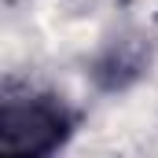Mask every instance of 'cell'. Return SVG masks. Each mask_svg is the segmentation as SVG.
<instances>
[{
    "label": "cell",
    "instance_id": "1",
    "mask_svg": "<svg viewBox=\"0 0 158 158\" xmlns=\"http://www.w3.org/2000/svg\"><path fill=\"white\" fill-rule=\"evenodd\" d=\"M74 132V114L70 107L52 96L37 92L30 85H4L0 99V147L11 155H55Z\"/></svg>",
    "mask_w": 158,
    "mask_h": 158
},
{
    "label": "cell",
    "instance_id": "2",
    "mask_svg": "<svg viewBox=\"0 0 158 158\" xmlns=\"http://www.w3.org/2000/svg\"><path fill=\"white\" fill-rule=\"evenodd\" d=\"M140 70H143V52L136 44H121L107 52V59L96 63V81L103 88H125L132 77H140Z\"/></svg>",
    "mask_w": 158,
    "mask_h": 158
}]
</instances>
